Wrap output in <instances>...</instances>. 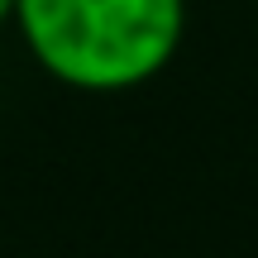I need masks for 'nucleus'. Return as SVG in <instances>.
<instances>
[{"instance_id": "obj_1", "label": "nucleus", "mask_w": 258, "mask_h": 258, "mask_svg": "<svg viewBox=\"0 0 258 258\" xmlns=\"http://www.w3.org/2000/svg\"><path fill=\"white\" fill-rule=\"evenodd\" d=\"M29 57L72 91L110 96L153 82L186 38V0H15Z\"/></svg>"}, {"instance_id": "obj_2", "label": "nucleus", "mask_w": 258, "mask_h": 258, "mask_svg": "<svg viewBox=\"0 0 258 258\" xmlns=\"http://www.w3.org/2000/svg\"><path fill=\"white\" fill-rule=\"evenodd\" d=\"M10 15H15V0H0V29L10 24Z\"/></svg>"}]
</instances>
